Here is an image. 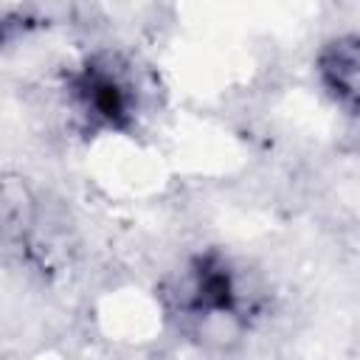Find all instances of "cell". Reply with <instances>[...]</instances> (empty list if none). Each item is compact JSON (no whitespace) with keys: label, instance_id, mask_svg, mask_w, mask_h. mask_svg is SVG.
<instances>
[{"label":"cell","instance_id":"1","mask_svg":"<svg viewBox=\"0 0 360 360\" xmlns=\"http://www.w3.org/2000/svg\"><path fill=\"white\" fill-rule=\"evenodd\" d=\"M172 298L174 309L200 326L222 321L236 323V315L242 309L239 278L222 253L194 256L180 273V281L172 287Z\"/></svg>","mask_w":360,"mask_h":360},{"label":"cell","instance_id":"2","mask_svg":"<svg viewBox=\"0 0 360 360\" xmlns=\"http://www.w3.org/2000/svg\"><path fill=\"white\" fill-rule=\"evenodd\" d=\"M70 98L93 129H127L138 107L132 76L110 53L90 56L70 76Z\"/></svg>","mask_w":360,"mask_h":360},{"label":"cell","instance_id":"3","mask_svg":"<svg viewBox=\"0 0 360 360\" xmlns=\"http://www.w3.org/2000/svg\"><path fill=\"white\" fill-rule=\"evenodd\" d=\"M315 73L332 104L360 121V34H340L323 42Z\"/></svg>","mask_w":360,"mask_h":360}]
</instances>
